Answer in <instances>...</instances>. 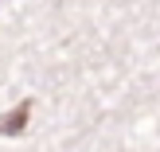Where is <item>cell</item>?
<instances>
[{
    "instance_id": "obj_1",
    "label": "cell",
    "mask_w": 160,
    "mask_h": 152,
    "mask_svg": "<svg viewBox=\"0 0 160 152\" xmlns=\"http://www.w3.org/2000/svg\"><path fill=\"white\" fill-rule=\"evenodd\" d=\"M28 109H31V105L23 101V105H20V113H8L4 121H0V133H20V129H23V121H28Z\"/></svg>"
}]
</instances>
